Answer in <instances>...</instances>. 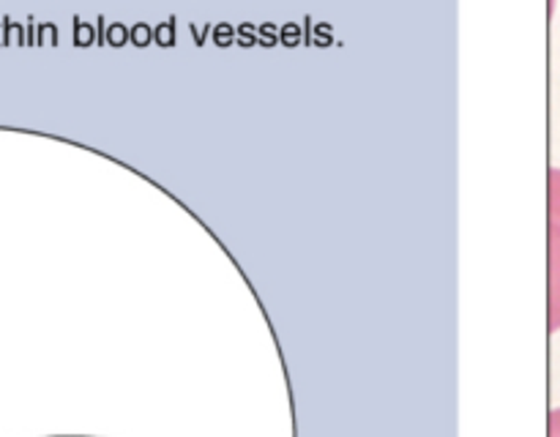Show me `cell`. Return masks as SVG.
Returning <instances> with one entry per match:
<instances>
[{
    "label": "cell",
    "instance_id": "1",
    "mask_svg": "<svg viewBox=\"0 0 560 437\" xmlns=\"http://www.w3.org/2000/svg\"><path fill=\"white\" fill-rule=\"evenodd\" d=\"M550 331H560V227L550 224Z\"/></svg>",
    "mask_w": 560,
    "mask_h": 437
},
{
    "label": "cell",
    "instance_id": "2",
    "mask_svg": "<svg viewBox=\"0 0 560 437\" xmlns=\"http://www.w3.org/2000/svg\"><path fill=\"white\" fill-rule=\"evenodd\" d=\"M550 224L560 227V167L550 169Z\"/></svg>",
    "mask_w": 560,
    "mask_h": 437
},
{
    "label": "cell",
    "instance_id": "3",
    "mask_svg": "<svg viewBox=\"0 0 560 437\" xmlns=\"http://www.w3.org/2000/svg\"><path fill=\"white\" fill-rule=\"evenodd\" d=\"M547 435L560 437V408H556L550 413V421H547Z\"/></svg>",
    "mask_w": 560,
    "mask_h": 437
}]
</instances>
